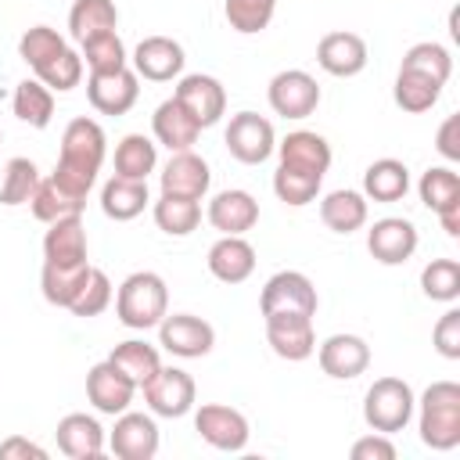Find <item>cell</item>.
Returning a JSON list of instances; mask_svg holds the SVG:
<instances>
[{"label":"cell","mask_w":460,"mask_h":460,"mask_svg":"<svg viewBox=\"0 0 460 460\" xmlns=\"http://www.w3.org/2000/svg\"><path fill=\"white\" fill-rule=\"evenodd\" d=\"M86 270H90V262H86V266H54V262H43V273H40L43 298H47L50 305L68 309L72 298L79 295L83 280H86Z\"/></svg>","instance_id":"cell-37"},{"label":"cell","mask_w":460,"mask_h":460,"mask_svg":"<svg viewBox=\"0 0 460 460\" xmlns=\"http://www.w3.org/2000/svg\"><path fill=\"white\" fill-rule=\"evenodd\" d=\"M172 97L198 119L201 129L216 126V122L223 119V111H226V90H223V83H219L216 75H201V72L183 75V79L176 83Z\"/></svg>","instance_id":"cell-13"},{"label":"cell","mask_w":460,"mask_h":460,"mask_svg":"<svg viewBox=\"0 0 460 460\" xmlns=\"http://www.w3.org/2000/svg\"><path fill=\"white\" fill-rule=\"evenodd\" d=\"M316 288L305 273L298 270H280L273 273L266 284H262V295H259V309L262 316H273V313H298V316H316Z\"/></svg>","instance_id":"cell-5"},{"label":"cell","mask_w":460,"mask_h":460,"mask_svg":"<svg viewBox=\"0 0 460 460\" xmlns=\"http://www.w3.org/2000/svg\"><path fill=\"white\" fill-rule=\"evenodd\" d=\"M417 190H420V201H424L431 212H438L442 205H449V201L460 198V176H456L449 165H431V169L420 176Z\"/></svg>","instance_id":"cell-47"},{"label":"cell","mask_w":460,"mask_h":460,"mask_svg":"<svg viewBox=\"0 0 460 460\" xmlns=\"http://www.w3.org/2000/svg\"><path fill=\"white\" fill-rule=\"evenodd\" d=\"M137 388H144L155 374H158V367H162V359H158V349L155 345H147V341H137V338H129V341H119L115 349H111V356H108Z\"/></svg>","instance_id":"cell-33"},{"label":"cell","mask_w":460,"mask_h":460,"mask_svg":"<svg viewBox=\"0 0 460 460\" xmlns=\"http://www.w3.org/2000/svg\"><path fill=\"white\" fill-rule=\"evenodd\" d=\"M108 305H111V280H108L104 270L90 266L86 270V280H83V288H79V295L72 298L68 309H72V316L90 320V316H101Z\"/></svg>","instance_id":"cell-44"},{"label":"cell","mask_w":460,"mask_h":460,"mask_svg":"<svg viewBox=\"0 0 460 460\" xmlns=\"http://www.w3.org/2000/svg\"><path fill=\"white\" fill-rule=\"evenodd\" d=\"M83 198H75V194H68L54 176H40V183H36V190H32V198H29V208H32V216L40 219V223H54V219H65V216H79L83 212Z\"/></svg>","instance_id":"cell-31"},{"label":"cell","mask_w":460,"mask_h":460,"mask_svg":"<svg viewBox=\"0 0 460 460\" xmlns=\"http://www.w3.org/2000/svg\"><path fill=\"white\" fill-rule=\"evenodd\" d=\"M151 129H155V140L165 144L169 151H190V147L198 144V137H201L198 119H194L176 97H169V101H162V104L155 108Z\"/></svg>","instance_id":"cell-21"},{"label":"cell","mask_w":460,"mask_h":460,"mask_svg":"<svg viewBox=\"0 0 460 460\" xmlns=\"http://www.w3.org/2000/svg\"><path fill=\"white\" fill-rule=\"evenodd\" d=\"M208 223L219 234H248L259 223V201L248 190H241V187L219 190L208 201Z\"/></svg>","instance_id":"cell-24"},{"label":"cell","mask_w":460,"mask_h":460,"mask_svg":"<svg viewBox=\"0 0 460 460\" xmlns=\"http://www.w3.org/2000/svg\"><path fill=\"white\" fill-rule=\"evenodd\" d=\"M83 65L90 72H115L126 68V47L119 40V32H97L90 40H83Z\"/></svg>","instance_id":"cell-43"},{"label":"cell","mask_w":460,"mask_h":460,"mask_svg":"<svg viewBox=\"0 0 460 460\" xmlns=\"http://www.w3.org/2000/svg\"><path fill=\"white\" fill-rule=\"evenodd\" d=\"M169 313V288L158 273L151 270H137L129 273L119 291H115V316L133 327V331H147V327H158L162 316Z\"/></svg>","instance_id":"cell-2"},{"label":"cell","mask_w":460,"mask_h":460,"mask_svg":"<svg viewBox=\"0 0 460 460\" xmlns=\"http://www.w3.org/2000/svg\"><path fill=\"white\" fill-rule=\"evenodd\" d=\"M108 446L119 460H151L158 453V424L155 417L147 413H129L122 410L111 435H108Z\"/></svg>","instance_id":"cell-14"},{"label":"cell","mask_w":460,"mask_h":460,"mask_svg":"<svg viewBox=\"0 0 460 460\" xmlns=\"http://www.w3.org/2000/svg\"><path fill=\"white\" fill-rule=\"evenodd\" d=\"M140 75L126 65V68H115V72H90L86 79V97L90 104L101 111V115H126L137 97H140Z\"/></svg>","instance_id":"cell-11"},{"label":"cell","mask_w":460,"mask_h":460,"mask_svg":"<svg viewBox=\"0 0 460 460\" xmlns=\"http://www.w3.org/2000/svg\"><path fill=\"white\" fill-rule=\"evenodd\" d=\"M194 431L212 446V449H223V453H237L248 446V420L241 410L234 406H223V402H205L198 413H194Z\"/></svg>","instance_id":"cell-10"},{"label":"cell","mask_w":460,"mask_h":460,"mask_svg":"<svg viewBox=\"0 0 460 460\" xmlns=\"http://www.w3.org/2000/svg\"><path fill=\"white\" fill-rule=\"evenodd\" d=\"M158 165V144L144 133H129L119 140L115 147V176L126 180H147V172H155Z\"/></svg>","instance_id":"cell-30"},{"label":"cell","mask_w":460,"mask_h":460,"mask_svg":"<svg viewBox=\"0 0 460 460\" xmlns=\"http://www.w3.org/2000/svg\"><path fill=\"white\" fill-rule=\"evenodd\" d=\"M40 183V169L32 158H11L0 176V205H25Z\"/></svg>","instance_id":"cell-41"},{"label":"cell","mask_w":460,"mask_h":460,"mask_svg":"<svg viewBox=\"0 0 460 460\" xmlns=\"http://www.w3.org/2000/svg\"><path fill=\"white\" fill-rule=\"evenodd\" d=\"M431 341L438 349V356L446 359H460V309H446L431 331Z\"/></svg>","instance_id":"cell-48"},{"label":"cell","mask_w":460,"mask_h":460,"mask_svg":"<svg viewBox=\"0 0 460 460\" xmlns=\"http://www.w3.org/2000/svg\"><path fill=\"white\" fill-rule=\"evenodd\" d=\"M29 456L32 460H47V449L29 442V438H22V435H11V438L0 442V460H29Z\"/></svg>","instance_id":"cell-51"},{"label":"cell","mask_w":460,"mask_h":460,"mask_svg":"<svg viewBox=\"0 0 460 460\" xmlns=\"http://www.w3.org/2000/svg\"><path fill=\"white\" fill-rule=\"evenodd\" d=\"M420 442L446 453L453 446H460V385L456 381H435L424 388L420 395Z\"/></svg>","instance_id":"cell-3"},{"label":"cell","mask_w":460,"mask_h":460,"mask_svg":"<svg viewBox=\"0 0 460 460\" xmlns=\"http://www.w3.org/2000/svg\"><path fill=\"white\" fill-rule=\"evenodd\" d=\"M413 406H417L413 388L402 377H377L363 395V420L370 431L395 435L410 424Z\"/></svg>","instance_id":"cell-4"},{"label":"cell","mask_w":460,"mask_h":460,"mask_svg":"<svg viewBox=\"0 0 460 460\" xmlns=\"http://www.w3.org/2000/svg\"><path fill=\"white\" fill-rule=\"evenodd\" d=\"M226 151L244 162V165H259L277 151V137H273V122L255 115V111H237L226 126Z\"/></svg>","instance_id":"cell-7"},{"label":"cell","mask_w":460,"mask_h":460,"mask_svg":"<svg viewBox=\"0 0 460 460\" xmlns=\"http://www.w3.org/2000/svg\"><path fill=\"white\" fill-rule=\"evenodd\" d=\"M133 392H137V385H133L111 359L93 363L90 374H86V399L93 402L97 413H111V417H119L122 410H129Z\"/></svg>","instance_id":"cell-16"},{"label":"cell","mask_w":460,"mask_h":460,"mask_svg":"<svg viewBox=\"0 0 460 460\" xmlns=\"http://www.w3.org/2000/svg\"><path fill=\"white\" fill-rule=\"evenodd\" d=\"M316 61L327 75H338V79L359 75L367 68V43L356 32H327L316 43Z\"/></svg>","instance_id":"cell-19"},{"label":"cell","mask_w":460,"mask_h":460,"mask_svg":"<svg viewBox=\"0 0 460 460\" xmlns=\"http://www.w3.org/2000/svg\"><path fill=\"white\" fill-rule=\"evenodd\" d=\"M255 270V248L244 241V234H223L208 248V273L223 284H241Z\"/></svg>","instance_id":"cell-23"},{"label":"cell","mask_w":460,"mask_h":460,"mask_svg":"<svg viewBox=\"0 0 460 460\" xmlns=\"http://www.w3.org/2000/svg\"><path fill=\"white\" fill-rule=\"evenodd\" d=\"M399 68H410V72H420V75H428V79H435V83H449V75H453V58H449V50L442 47V43H431V40H424V43H413L406 54H402V65Z\"/></svg>","instance_id":"cell-40"},{"label":"cell","mask_w":460,"mask_h":460,"mask_svg":"<svg viewBox=\"0 0 460 460\" xmlns=\"http://www.w3.org/2000/svg\"><path fill=\"white\" fill-rule=\"evenodd\" d=\"M36 79L47 86V90H75L83 83V54H75L72 47H65L54 61H47L43 68H36Z\"/></svg>","instance_id":"cell-45"},{"label":"cell","mask_w":460,"mask_h":460,"mask_svg":"<svg viewBox=\"0 0 460 460\" xmlns=\"http://www.w3.org/2000/svg\"><path fill=\"white\" fill-rule=\"evenodd\" d=\"M367 248L381 266H399L417 252V226L402 216H385L367 230Z\"/></svg>","instance_id":"cell-15"},{"label":"cell","mask_w":460,"mask_h":460,"mask_svg":"<svg viewBox=\"0 0 460 460\" xmlns=\"http://www.w3.org/2000/svg\"><path fill=\"white\" fill-rule=\"evenodd\" d=\"M316 359H320V370H323L327 377L352 381V377H359V374L370 367V345H367L359 334H331V338L320 345Z\"/></svg>","instance_id":"cell-18"},{"label":"cell","mask_w":460,"mask_h":460,"mask_svg":"<svg viewBox=\"0 0 460 460\" xmlns=\"http://www.w3.org/2000/svg\"><path fill=\"white\" fill-rule=\"evenodd\" d=\"M212 183L208 162L194 151H172V158L162 169V194H176V198H205Z\"/></svg>","instance_id":"cell-20"},{"label":"cell","mask_w":460,"mask_h":460,"mask_svg":"<svg viewBox=\"0 0 460 460\" xmlns=\"http://www.w3.org/2000/svg\"><path fill=\"white\" fill-rule=\"evenodd\" d=\"M65 47H68V43H65V36H61L58 29H50V25H32V29H25L22 40H18V58L36 72V68H43L47 61H54Z\"/></svg>","instance_id":"cell-39"},{"label":"cell","mask_w":460,"mask_h":460,"mask_svg":"<svg viewBox=\"0 0 460 460\" xmlns=\"http://www.w3.org/2000/svg\"><path fill=\"white\" fill-rule=\"evenodd\" d=\"M320 219L334 234H352L367 223V198L359 190H331L320 201Z\"/></svg>","instance_id":"cell-29"},{"label":"cell","mask_w":460,"mask_h":460,"mask_svg":"<svg viewBox=\"0 0 460 460\" xmlns=\"http://www.w3.org/2000/svg\"><path fill=\"white\" fill-rule=\"evenodd\" d=\"M104 151H108V140H104L101 122L79 115L61 133V155H58V165H54L50 176L68 194L86 201V194H90V187H93V180H97V172L104 165Z\"/></svg>","instance_id":"cell-1"},{"label":"cell","mask_w":460,"mask_h":460,"mask_svg":"<svg viewBox=\"0 0 460 460\" xmlns=\"http://www.w3.org/2000/svg\"><path fill=\"white\" fill-rule=\"evenodd\" d=\"M43 234V262L54 266H86V226L79 216H65L47 223Z\"/></svg>","instance_id":"cell-22"},{"label":"cell","mask_w":460,"mask_h":460,"mask_svg":"<svg viewBox=\"0 0 460 460\" xmlns=\"http://www.w3.org/2000/svg\"><path fill=\"white\" fill-rule=\"evenodd\" d=\"M58 449L72 460H97L104 453V428L90 413H68L58 420Z\"/></svg>","instance_id":"cell-25"},{"label":"cell","mask_w":460,"mask_h":460,"mask_svg":"<svg viewBox=\"0 0 460 460\" xmlns=\"http://www.w3.org/2000/svg\"><path fill=\"white\" fill-rule=\"evenodd\" d=\"M155 223L162 234L169 237H187L198 230L201 223V201L198 198H176V194H162L155 201Z\"/></svg>","instance_id":"cell-32"},{"label":"cell","mask_w":460,"mask_h":460,"mask_svg":"<svg viewBox=\"0 0 460 460\" xmlns=\"http://www.w3.org/2000/svg\"><path fill=\"white\" fill-rule=\"evenodd\" d=\"M115 25H119V7L111 0H75L68 11V32L79 43L97 32H111Z\"/></svg>","instance_id":"cell-34"},{"label":"cell","mask_w":460,"mask_h":460,"mask_svg":"<svg viewBox=\"0 0 460 460\" xmlns=\"http://www.w3.org/2000/svg\"><path fill=\"white\" fill-rule=\"evenodd\" d=\"M420 291L431 302H456L460 298V262L456 259H431L420 270Z\"/></svg>","instance_id":"cell-42"},{"label":"cell","mask_w":460,"mask_h":460,"mask_svg":"<svg viewBox=\"0 0 460 460\" xmlns=\"http://www.w3.org/2000/svg\"><path fill=\"white\" fill-rule=\"evenodd\" d=\"M183 47L169 36H144L133 50V72L151 83H169L183 72Z\"/></svg>","instance_id":"cell-17"},{"label":"cell","mask_w":460,"mask_h":460,"mask_svg":"<svg viewBox=\"0 0 460 460\" xmlns=\"http://www.w3.org/2000/svg\"><path fill=\"white\" fill-rule=\"evenodd\" d=\"M194 377L180 367H158V374L144 385V399L151 406V413L158 417H183L194 410Z\"/></svg>","instance_id":"cell-9"},{"label":"cell","mask_w":460,"mask_h":460,"mask_svg":"<svg viewBox=\"0 0 460 460\" xmlns=\"http://www.w3.org/2000/svg\"><path fill=\"white\" fill-rule=\"evenodd\" d=\"M435 147H438V155H442V158L460 162V115H449V119L438 126Z\"/></svg>","instance_id":"cell-50"},{"label":"cell","mask_w":460,"mask_h":460,"mask_svg":"<svg viewBox=\"0 0 460 460\" xmlns=\"http://www.w3.org/2000/svg\"><path fill=\"white\" fill-rule=\"evenodd\" d=\"M435 216H438V223H442V230H446L449 237H460V198L449 201V205H442Z\"/></svg>","instance_id":"cell-52"},{"label":"cell","mask_w":460,"mask_h":460,"mask_svg":"<svg viewBox=\"0 0 460 460\" xmlns=\"http://www.w3.org/2000/svg\"><path fill=\"white\" fill-rule=\"evenodd\" d=\"M226 22L234 32H262L270 22H273V11H277V0H226Z\"/></svg>","instance_id":"cell-46"},{"label":"cell","mask_w":460,"mask_h":460,"mask_svg":"<svg viewBox=\"0 0 460 460\" xmlns=\"http://www.w3.org/2000/svg\"><path fill=\"white\" fill-rule=\"evenodd\" d=\"M320 183H323V176H316V172H305V169H295V165H277V172H273V190H277V198L284 201V205H295V208H302V205H309L316 194H320Z\"/></svg>","instance_id":"cell-38"},{"label":"cell","mask_w":460,"mask_h":460,"mask_svg":"<svg viewBox=\"0 0 460 460\" xmlns=\"http://www.w3.org/2000/svg\"><path fill=\"white\" fill-rule=\"evenodd\" d=\"M147 180H126V176H111L104 187H101V212L115 223H126V219H137L147 205Z\"/></svg>","instance_id":"cell-28"},{"label":"cell","mask_w":460,"mask_h":460,"mask_svg":"<svg viewBox=\"0 0 460 460\" xmlns=\"http://www.w3.org/2000/svg\"><path fill=\"white\" fill-rule=\"evenodd\" d=\"M406 190H410V169L399 158H377V162L367 165V172H363V198L392 205V201H402Z\"/></svg>","instance_id":"cell-27"},{"label":"cell","mask_w":460,"mask_h":460,"mask_svg":"<svg viewBox=\"0 0 460 460\" xmlns=\"http://www.w3.org/2000/svg\"><path fill=\"white\" fill-rule=\"evenodd\" d=\"M266 97H270V108L277 115H284V119H309L316 111V104H320V86H316V79L309 72L288 68V72H277L270 79Z\"/></svg>","instance_id":"cell-8"},{"label":"cell","mask_w":460,"mask_h":460,"mask_svg":"<svg viewBox=\"0 0 460 460\" xmlns=\"http://www.w3.org/2000/svg\"><path fill=\"white\" fill-rule=\"evenodd\" d=\"M158 345L180 359H198L208 356L216 345V331L208 320L194 316V313H165L158 323Z\"/></svg>","instance_id":"cell-6"},{"label":"cell","mask_w":460,"mask_h":460,"mask_svg":"<svg viewBox=\"0 0 460 460\" xmlns=\"http://www.w3.org/2000/svg\"><path fill=\"white\" fill-rule=\"evenodd\" d=\"M266 320V341L270 349L288 359V363H298V359H309L316 352V334H313V316H298V313H273V316H262Z\"/></svg>","instance_id":"cell-12"},{"label":"cell","mask_w":460,"mask_h":460,"mask_svg":"<svg viewBox=\"0 0 460 460\" xmlns=\"http://www.w3.org/2000/svg\"><path fill=\"white\" fill-rule=\"evenodd\" d=\"M277 155H280L284 165H295V169H305V172H316V176H323L331 169V144L313 129L288 133L277 144Z\"/></svg>","instance_id":"cell-26"},{"label":"cell","mask_w":460,"mask_h":460,"mask_svg":"<svg viewBox=\"0 0 460 460\" xmlns=\"http://www.w3.org/2000/svg\"><path fill=\"white\" fill-rule=\"evenodd\" d=\"M392 93H395V104H399L402 111L420 115V111L435 108V101H438V93H442V83H435V79H428V75H420V72L399 68Z\"/></svg>","instance_id":"cell-36"},{"label":"cell","mask_w":460,"mask_h":460,"mask_svg":"<svg viewBox=\"0 0 460 460\" xmlns=\"http://www.w3.org/2000/svg\"><path fill=\"white\" fill-rule=\"evenodd\" d=\"M352 460H395V446L388 435L370 431V435L352 442Z\"/></svg>","instance_id":"cell-49"},{"label":"cell","mask_w":460,"mask_h":460,"mask_svg":"<svg viewBox=\"0 0 460 460\" xmlns=\"http://www.w3.org/2000/svg\"><path fill=\"white\" fill-rule=\"evenodd\" d=\"M11 108H14V115H18L25 126L43 129V126H50V119H54V93H50L40 79H22V83L14 86Z\"/></svg>","instance_id":"cell-35"}]
</instances>
